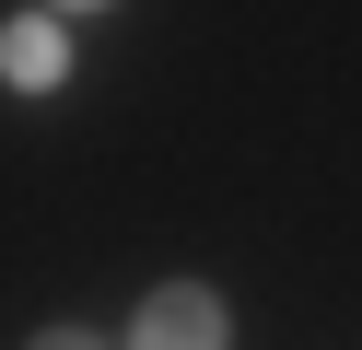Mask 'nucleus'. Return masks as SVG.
I'll return each mask as SVG.
<instances>
[{
    "instance_id": "f257e3e1",
    "label": "nucleus",
    "mask_w": 362,
    "mask_h": 350,
    "mask_svg": "<svg viewBox=\"0 0 362 350\" xmlns=\"http://www.w3.org/2000/svg\"><path fill=\"white\" fill-rule=\"evenodd\" d=\"M117 350H234V303H222L211 280H152Z\"/></svg>"
},
{
    "instance_id": "f03ea898",
    "label": "nucleus",
    "mask_w": 362,
    "mask_h": 350,
    "mask_svg": "<svg viewBox=\"0 0 362 350\" xmlns=\"http://www.w3.org/2000/svg\"><path fill=\"white\" fill-rule=\"evenodd\" d=\"M71 23H105V12H12L0 23V82L12 93H59L71 82Z\"/></svg>"
},
{
    "instance_id": "7ed1b4c3",
    "label": "nucleus",
    "mask_w": 362,
    "mask_h": 350,
    "mask_svg": "<svg viewBox=\"0 0 362 350\" xmlns=\"http://www.w3.org/2000/svg\"><path fill=\"white\" fill-rule=\"evenodd\" d=\"M24 350H117V339H94V327H35Z\"/></svg>"
}]
</instances>
